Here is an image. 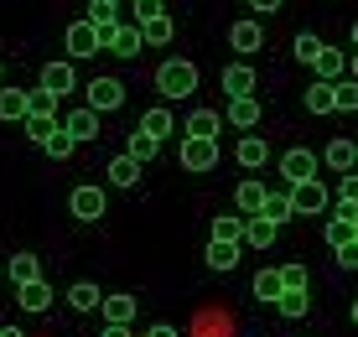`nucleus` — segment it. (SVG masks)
<instances>
[{"label":"nucleus","mask_w":358,"mask_h":337,"mask_svg":"<svg viewBox=\"0 0 358 337\" xmlns=\"http://www.w3.org/2000/svg\"><path fill=\"white\" fill-rule=\"evenodd\" d=\"M109 6H125V0H109Z\"/></svg>","instance_id":"6e6d98bb"},{"label":"nucleus","mask_w":358,"mask_h":337,"mask_svg":"<svg viewBox=\"0 0 358 337\" xmlns=\"http://www.w3.org/2000/svg\"><path fill=\"white\" fill-rule=\"evenodd\" d=\"M57 124H63L57 115H27V120H21V130H27V141L47 145V141H52V130H57Z\"/></svg>","instance_id":"7c9ffc66"},{"label":"nucleus","mask_w":358,"mask_h":337,"mask_svg":"<svg viewBox=\"0 0 358 337\" xmlns=\"http://www.w3.org/2000/svg\"><path fill=\"white\" fill-rule=\"evenodd\" d=\"M10 280H16V285L42 280V265H36V254H10Z\"/></svg>","instance_id":"e433bc0d"},{"label":"nucleus","mask_w":358,"mask_h":337,"mask_svg":"<svg viewBox=\"0 0 358 337\" xmlns=\"http://www.w3.org/2000/svg\"><path fill=\"white\" fill-rule=\"evenodd\" d=\"M0 78H6V68H0Z\"/></svg>","instance_id":"4d7b16f0"},{"label":"nucleus","mask_w":358,"mask_h":337,"mask_svg":"<svg viewBox=\"0 0 358 337\" xmlns=\"http://www.w3.org/2000/svg\"><path fill=\"white\" fill-rule=\"evenodd\" d=\"M99 337H135L130 327H109V322H104V332H99Z\"/></svg>","instance_id":"09e8293b"},{"label":"nucleus","mask_w":358,"mask_h":337,"mask_svg":"<svg viewBox=\"0 0 358 337\" xmlns=\"http://www.w3.org/2000/svg\"><path fill=\"white\" fill-rule=\"evenodd\" d=\"M171 31H177V27H171L166 10H162V16H151V21H141V42H145V47H166Z\"/></svg>","instance_id":"a878e982"},{"label":"nucleus","mask_w":358,"mask_h":337,"mask_svg":"<svg viewBox=\"0 0 358 337\" xmlns=\"http://www.w3.org/2000/svg\"><path fill=\"white\" fill-rule=\"evenodd\" d=\"M16 301H21V311H31V317H42V311L52 306V285H47V280L16 285Z\"/></svg>","instance_id":"ddd939ff"},{"label":"nucleus","mask_w":358,"mask_h":337,"mask_svg":"<svg viewBox=\"0 0 358 337\" xmlns=\"http://www.w3.org/2000/svg\"><path fill=\"white\" fill-rule=\"evenodd\" d=\"M322 36H312V31H296V42H291V52L301 57V62H317V52H322Z\"/></svg>","instance_id":"ea45409f"},{"label":"nucleus","mask_w":358,"mask_h":337,"mask_svg":"<svg viewBox=\"0 0 358 337\" xmlns=\"http://www.w3.org/2000/svg\"><path fill=\"white\" fill-rule=\"evenodd\" d=\"M338 99H332V83H312L306 89V115H332Z\"/></svg>","instance_id":"c9c22d12"},{"label":"nucleus","mask_w":358,"mask_h":337,"mask_svg":"<svg viewBox=\"0 0 358 337\" xmlns=\"http://www.w3.org/2000/svg\"><path fill=\"white\" fill-rule=\"evenodd\" d=\"M130 6H135V27L151 21V16H162V0H130Z\"/></svg>","instance_id":"c03bdc74"},{"label":"nucleus","mask_w":358,"mask_h":337,"mask_svg":"<svg viewBox=\"0 0 358 337\" xmlns=\"http://www.w3.org/2000/svg\"><path fill=\"white\" fill-rule=\"evenodd\" d=\"M0 337H27V332H21V327H0Z\"/></svg>","instance_id":"8fccbe9b"},{"label":"nucleus","mask_w":358,"mask_h":337,"mask_svg":"<svg viewBox=\"0 0 358 337\" xmlns=\"http://www.w3.org/2000/svg\"><path fill=\"white\" fill-rule=\"evenodd\" d=\"M265 192H270L265 182H239V187H234V208H239V218H260Z\"/></svg>","instance_id":"9d476101"},{"label":"nucleus","mask_w":358,"mask_h":337,"mask_svg":"<svg viewBox=\"0 0 358 337\" xmlns=\"http://www.w3.org/2000/svg\"><path fill=\"white\" fill-rule=\"evenodd\" d=\"M218 130H224V115H218V109H192L187 124H182V135H197V141H218Z\"/></svg>","instance_id":"9b49d317"},{"label":"nucleus","mask_w":358,"mask_h":337,"mask_svg":"<svg viewBox=\"0 0 358 337\" xmlns=\"http://www.w3.org/2000/svg\"><path fill=\"white\" fill-rule=\"evenodd\" d=\"M291 208H296V218L327 213V208H332V192H327L317 177H312V182H296V187H291Z\"/></svg>","instance_id":"f03ea898"},{"label":"nucleus","mask_w":358,"mask_h":337,"mask_svg":"<svg viewBox=\"0 0 358 337\" xmlns=\"http://www.w3.org/2000/svg\"><path fill=\"white\" fill-rule=\"evenodd\" d=\"M141 130H145V135H156V141H166V135L177 130V120H171V109H166V104H156V109H145V115H141Z\"/></svg>","instance_id":"5701e85b"},{"label":"nucleus","mask_w":358,"mask_h":337,"mask_svg":"<svg viewBox=\"0 0 358 337\" xmlns=\"http://www.w3.org/2000/svg\"><path fill=\"white\" fill-rule=\"evenodd\" d=\"M156 89H162L166 104H171V99H192V94H197V62L166 57L162 68H156Z\"/></svg>","instance_id":"f257e3e1"},{"label":"nucleus","mask_w":358,"mask_h":337,"mask_svg":"<svg viewBox=\"0 0 358 337\" xmlns=\"http://www.w3.org/2000/svg\"><path fill=\"white\" fill-rule=\"evenodd\" d=\"M63 130H68L78 145H83V141H99V115H94L89 104H83V109H73V115L63 120Z\"/></svg>","instance_id":"2eb2a0df"},{"label":"nucleus","mask_w":358,"mask_h":337,"mask_svg":"<svg viewBox=\"0 0 358 337\" xmlns=\"http://www.w3.org/2000/svg\"><path fill=\"white\" fill-rule=\"evenodd\" d=\"M353 327H358V301H353Z\"/></svg>","instance_id":"5fc2aeb1"},{"label":"nucleus","mask_w":358,"mask_h":337,"mask_svg":"<svg viewBox=\"0 0 358 337\" xmlns=\"http://www.w3.org/2000/svg\"><path fill=\"white\" fill-rule=\"evenodd\" d=\"M250 291H255V301H270V306H275V301H280V291H286V285H280V270H260Z\"/></svg>","instance_id":"2f4dec72"},{"label":"nucleus","mask_w":358,"mask_h":337,"mask_svg":"<svg viewBox=\"0 0 358 337\" xmlns=\"http://www.w3.org/2000/svg\"><path fill=\"white\" fill-rule=\"evenodd\" d=\"M213 244H244V218L239 213H218L213 218Z\"/></svg>","instance_id":"cd10ccee"},{"label":"nucleus","mask_w":358,"mask_h":337,"mask_svg":"<svg viewBox=\"0 0 358 337\" xmlns=\"http://www.w3.org/2000/svg\"><path fill=\"white\" fill-rule=\"evenodd\" d=\"M348 73H353V83H358V52H353V62H348Z\"/></svg>","instance_id":"3c124183"},{"label":"nucleus","mask_w":358,"mask_h":337,"mask_svg":"<svg viewBox=\"0 0 358 337\" xmlns=\"http://www.w3.org/2000/svg\"><path fill=\"white\" fill-rule=\"evenodd\" d=\"M332 197H338V213H358V171H348Z\"/></svg>","instance_id":"4c0bfd02"},{"label":"nucleus","mask_w":358,"mask_h":337,"mask_svg":"<svg viewBox=\"0 0 358 337\" xmlns=\"http://www.w3.org/2000/svg\"><path fill=\"white\" fill-rule=\"evenodd\" d=\"M322 239H327L332 254H338V249H348V244H353V213H332L327 229H322Z\"/></svg>","instance_id":"a211bd4d"},{"label":"nucleus","mask_w":358,"mask_h":337,"mask_svg":"<svg viewBox=\"0 0 358 337\" xmlns=\"http://www.w3.org/2000/svg\"><path fill=\"white\" fill-rule=\"evenodd\" d=\"M353 244H358V213H353Z\"/></svg>","instance_id":"864d4df0"},{"label":"nucleus","mask_w":358,"mask_h":337,"mask_svg":"<svg viewBox=\"0 0 358 337\" xmlns=\"http://www.w3.org/2000/svg\"><path fill=\"white\" fill-rule=\"evenodd\" d=\"M265 156H270V145L260 141V135H244V141L239 145H234V161H239V166H265Z\"/></svg>","instance_id":"4be33fe9"},{"label":"nucleus","mask_w":358,"mask_h":337,"mask_svg":"<svg viewBox=\"0 0 358 337\" xmlns=\"http://www.w3.org/2000/svg\"><path fill=\"white\" fill-rule=\"evenodd\" d=\"M332 99H338L343 115H348V109H358V83H353V78H338V83H332Z\"/></svg>","instance_id":"a19ab883"},{"label":"nucleus","mask_w":358,"mask_h":337,"mask_svg":"<svg viewBox=\"0 0 358 337\" xmlns=\"http://www.w3.org/2000/svg\"><path fill=\"white\" fill-rule=\"evenodd\" d=\"M83 21H89L94 31H115L120 27V6H109V0H89V16H83Z\"/></svg>","instance_id":"c85d7f7f"},{"label":"nucleus","mask_w":358,"mask_h":337,"mask_svg":"<svg viewBox=\"0 0 358 337\" xmlns=\"http://www.w3.org/2000/svg\"><path fill=\"white\" fill-rule=\"evenodd\" d=\"M68 208H73V218H83V223H99V218L109 213V203H104V192H99V187H73Z\"/></svg>","instance_id":"39448f33"},{"label":"nucleus","mask_w":358,"mask_h":337,"mask_svg":"<svg viewBox=\"0 0 358 337\" xmlns=\"http://www.w3.org/2000/svg\"><path fill=\"white\" fill-rule=\"evenodd\" d=\"M224 94L229 99H255V68L250 62H229L224 68Z\"/></svg>","instance_id":"6e6552de"},{"label":"nucleus","mask_w":358,"mask_h":337,"mask_svg":"<svg viewBox=\"0 0 358 337\" xmlns=\"http://www.w3.org/2000/svg\"><path fill=\"white\" fill-rule=\"evenodd\" d=\"M145 337H182V332L171 327V322H156V327H145Z\"/></svg>","instance_id":"49530a36"},{"label":"nucleus","mask_w":358,"mask_h":337,"mask_svg":"<svg viewBox=\"0 0 358 337\" xmlns=\"http://www.w3.org/2000/svg\"><path fill=\"white\" fill-rule=\"evenodd\" d=\"M275 223H270V218H244V244H250V249H270V244H275Z\"/></svg>","instance_id":"b1692460"},{"label":"nucleus","mask_w":358,"mask_h":337,"mask_svg":"<svg viewBox=\"0 0 358 337\" xmlns=\"http://www.w3.org/2000/svg\"><path fill=\"white\" fill-rule=\"evenodd\" d=\"M27 104H31V115H57V99L47 94V89H31V94H27Z\"/></svg>","instance_id":"79ce46f5"},{"label":"nucleus","mask_w":358,"mask_h":337,"mask_svg":"<svg viewBox=\"0 0 358 337\" xmlns=\"http://www.w3.org/2000/svg\"><path fill=\"white\" fill-rule=\"evenodd\" d=\"M42 151H47V156H52V161H68L73 151H78V141H73V135L63 130V124H57V130H52V141H47V145H42Z\"/></svg>","instance_id":"58836bf2"},{"label":"nucleus","mask_w":358,"mask_h":337,"mask_svg":"<svg viewBox=\"0 0 358 337\" xmlns=\"http://www.w3.org/2000/svg\"><path fill=\"white\" fill-rule=\"evenodd\" d=\"M312 68H317V83H338L343 73H348V52H343V47H322Z\"/></svg>","instance_id":"f8f14e48"},{"label":"nucleus","mask_w":358,"mask_h":337,"mask_svg":"<svg viewBox=\"0 0 358 337\" xmlns=\"http://www.w3.org/2000/svg\"><path fill=\"white\" fill-rule=\"evenodd\" d=\"M353 145H358V141H353Z\"/></svg>","instance_id":"13d9d810"},{"label":"nucleus","mask_w":358,"mask_h":337,"mask_svg":"<svg viewBox=\"0 0 358 337\" xmlns=\"http://www.w3.org/2000/svg\"><path fill=\"white\" fill-rule=\"evenodd\" d=\"M250 6L260 10V16H275V10H280V0H250Z\"/></svg>","instance_id":"de8ad7c7"},{"label":"nucleus","mask_w":358,"mask_h":337,"mask_svg":"<svg viewBox=\"0 0 358 337\" xmlns=\"http://www.w3.org/2000/svg\"><path fill=\"white\" fill-rule=\"evenodd\" d=\"M27 115H31L27 89H0V120H6V124H21Z\"/></svg>","instance_id":"6ab92c4d"},{"label":"nucleus","mask_w":358,"mask_h":337,"mask_svg":"<svg viewBox=\"0 0 358 337\" xmlns=\"http://www.w3.org/2000/svg\"><path fill=\"white\" fill-rule=\"evenodd\" d=\"M234 265H239V244H208V270L229 275Z\"/></svg>","instance_id":"f704fd0d"},{"label":"nucleus","mask_w":358,"mask_h":337,"mask_svg":"<svg viewBox=\"0 0 358 337\" xmlns=\"http://www.w3.org/2000/svg\"><path fill=\"white\" fill-rule=\"evenodd\" d=\"M229 42H234V52H239V57H250V52H260V47H265V31H260V21H234Z\"/></svg>","instance_id":"1a4fd4ad"},{"label":"nucleus","mask_w":358,"mask_h":337,"mask_svg":"<svg viewBox=\"0 0 358 337\" xmlns=\"http://www.w3.org/2000/svg\"><path fill=\"white\" fill-rule=\"evenodd\" d=\"M317 151H306V145H296V151H286L280 156V177H286V187H296V182H312L317 177Z\"/></svg>","instance_id":"7ed1b4c3"},{"label":"nucleus","mask_w":358,"mask_h":337,"mask_svg":"<svg viewBox=\"0 0 358 337\" xmlns=\"http://www.w3.org/2000/svg\"><path fill=\"white\" fill-rule=\"evenodd\" d=\"M229 124L234 130H255L260 124V104L255 99H229Z\"/></svg>","instance_id":"bb28decb"},{"label":"nucleus","mask_w":358,"mask_h":337,"mask_svg":"<svg viewBox=\"0 0 358 337\" xmlns=\"http://www.w3.org/2000/svg\"><path fill=\"white\" fill-rule=\"evenodd\" d=\"M99 52V31L89 21H73L68 27V57H94Z\"/></svg>","instance_id":"4468645a"},{"label":"nucleus","mask_w":358,"mask_h":337,"mask_svg":"<svg viewBox=\"0 0 358 337\" xmlns=\"http://www.w3.org/2000/svg\"><path fill=\"white\" fill-rule=\"evenodd\" d=\"M141 27H120L115 31V42H109V52H115V57H141Z\"/></svg>","instance_id":"473e14b6"},{"label":"nucleus","mask_w":358,"mask_h":337,"mask_svg":"<svg viewBox=\"0 0 358 337\" xmlns=\"http://www.w3.org/2000/svg\"><path fill=\"white\" fill-rule=\"evenodd\" d=\"M338 265H343V270H358V244H348V249H338Z\"/></svg>","instance_id":"a18cd8bd"},{"label":"nucleus","mask_w":358,"mask_h":337,"mask_svg":"<svg viewBox=\"0 0 358 337\" xmlns=\"http://www.w3.org/2000/svg\"><path fill=\"white\" fill-rule=\"evenodd\" d=\"M306 306H312V296H306V291H280V301H275V311H280L286 322H301Z\"/></svg>","instance_id":"72a5a7b5"},{"label":"nucleus","mask_w":358,"mask_h":337,"mask_svg":"<svg viewBox=\"0 0 358 337\" xmlns=\"http://www.w3.org/2000/svg\"><path fill=\"white\" fill-rule=\"evenodd\" d=\"M280 285L286 291H306V265H280Z\"/></svg>","instance_id":"37998d69"},{"label":"nucleus","mask_w":358,"mask_h":337,"mask_svg":"<svg viewBox=\"0 0 358 337\" xmlns=\"http://www.w3.org/2000/svg\"><path fill=\"white\" fill-rule=\"evenodd\" d=\"M260 218H270L275 229H280L286 218H296V208H291V187H286V192H265V208H260Z\"/></svg>","instance_id":"393cba45"},{"label":"nucleus","mask_w":358,"mask_h":337,"mask_svg":"<svg viewBox=\"0 0 358 337\" xmlns=\"http://www.w3.org/2000/svg\"><path fill=\"white\" fill-rule=\"evenodd\" d=\"M104 171H109V182H115V187H135V182H141V161H135V156H115Z\"/></svg>","instance_id":"c756f323"},{"label":"nucleus","mask_w":358,"mask_h":337,"mask_svg":"<svg viewBox=\"0 0 358 337\" xmlns=\"http://www.w3.org/2000/svg\"><path fill=\"white\" fill-rule=\"evenodd\" d=\"M125 104V83L120 78H94L89 83V109L94 115H109V109H120Z\"/></svg>","instance_id":"0eeeda50"},{"label":"nucleus","mask_w":358,"mask_h":337,"mask_svg":"<svg viewBox=\"0 0 358 337\" xmlns=\"http://www.w3.org/2000/svg\"><path fill=\"white\" fill-rule=\"evenodd\" d=\"M125 156H135V161L145 166V161H156V156H162V141H156V135H145L141 124H135V130H130V141H125Z\"/></svg>","instance_id":"aec40b11"},{"label":"nucleus","mask_w":358,"mask_h":337,"mask_svg":"<svg viewBox=\"0 0 358 337\" xmlns=\"http://www.w3.org/2000/svg\"><path fill=\"white\" fill-rule=\"evenodd\" d=\"M68 306L73 311H99V306H104V296H99L94 280H73L68 285Z\"/></svg>","instance_id":"412c9836"},{"label":"nucleus","mask_w":358,"mask_h":337,"mask_svg":"<svg viewBox=\"0 0 358 337\" xmlns=\"http://www.w3.org/2000/svg\"><path fill=\"white\" fill-rule=\"evenodd\" d=\"M135 306H141L135 296H104V306H99V311H104L109 327H130V322H135Z\"/></svg>","instance_id":"f3484780"},{"label":"nucleus","mask_w":358,"mask_h":337,"mask_svg":"<svg viewBox=\"0 0 358 337\" xmlns=\"http://www.w3.org/2000/svg\"><path fill=\"white\" fill-rule=\"evenodd\" d=\"M353 52H358V21H353Z\"/></svg>","instance_id":"603ef678"},{"label":"nucleus","mask_w":358,"mask_h":337,"mask_svg":"<svg viewBox=\"0 0 358 337\" xmlns=\"http://www.w3.org/2000/svg\"><path fill=\"white\" fill-rule=\"evenodd\" d=\"M322 161H327L332 171H343V177H348V171L358 166V145H353V141H343V135H338V141H327V151H322Z\"/></svg>","instance_id":"dca6fc26"},{"label":"nucleus","mask_w":358,"mask_h":337,"mask_svg":"<svg viewBox=\"0 0 358 337\" xmlns=\"http://www.w3.org/2000/svg\"><path fill=\"white\" fill-rule=\"evenodd\" d=\"M42 89L52 99H68L73 89H78V73H73L68 57H57V62H47V68H42Z\"/></svg>","instance_id":"423d86ee"},{"label":"nucleus","mask_w":358,"mask_h":337,"mask_svg":"<svg viewBox=\"0 0 358 337\" xmlns=\"http://www.w3.org/2000/svg\"><path fill=\"white\" fill-rule=\"evenodd\" d=\"M182 166H187V171H213V166H218V141L182 135Z\"/></svg>","instance_id":"20e7f679"}]
</instances>
